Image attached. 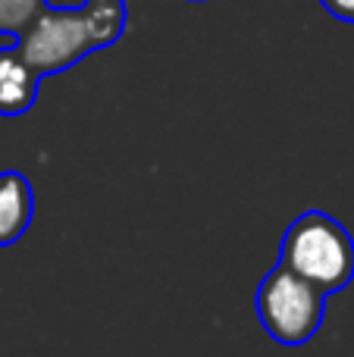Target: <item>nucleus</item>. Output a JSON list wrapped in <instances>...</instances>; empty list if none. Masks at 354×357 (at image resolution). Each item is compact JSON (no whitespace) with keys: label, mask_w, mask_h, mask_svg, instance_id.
<instances>
[{"label":"nucleus","mask_w":354,"mask_h":357,"mask_svg":"<svg viewBox=\"0 0 354 357\" xmlns=\"http://www.w3.org/2000/svg\"><path fill=\"white\" fill-rule=\"evenodd\" d=\"M279 264L323 295H336L354 279V238L330 213L305 210L282 235Z\"/></svg>","instance_id":"nucleus-1"},{"label":"nucleus","mask_w":354,"mask_h":357,"mask_svg":"<svg viewBox=\"0 0 354 357\" xmlns=\"http://www.w3.org/2000/svg\"><path fill=\"white\" fill-rule=\"evenodd\" d=\"M16 54L35 75H56L94 54V38L82 6L44 3L16 35Z\"/></svg>","instance_id":"nucleus-2"},{"label":"nucleus","mask_w":354,"mask_h":357,"mask_svg":"<svg viewBox=\"0 0 354 357\" xmlns=\"http://www.w3.org/2000/svg\"><path fill=\"white\" fill-rule=\"evenodd\" d=\"M323 291L282 264H276L257 285V320L279 345L295 348L311 342L323 323Z\"/></svg>","instance_id":"nucleus-3"},{"label":"nucleus","mask_w":354,"mask_h":357,"mask_svg":"<svg viewBox=\"0 0 354 357\" xmlns=\"http://www.w3.org/2000/svg\"><path fill=\"white\" fill-rule=\"evenodd\" d=\"M35 216V191L19 169L0 173V248H10L29 232Z\"/></svg>","instance_id":"nucleus-4"},{"label":"nucleus","mask_w":354,"mask_h":357,"mask_svg":"<svg viewBox=\"0 0 354 357\" xmlns=\"http://www.w3.org/2000/svg\"><path fill=\"white\" fill-rule=\"evenodd\" d=\"M41 75H35L16 54V47H0V116H22L35 107Z\"/></svg>","instance_id":"nucleus-5"},{"label":"nucleus","mask_w":354,"mask_h":357,"mask_svg":"<svg viewBox=\"0 0 354 357\" xmlns=\"http://www.w3.org/2000/svg\"><path fill=\"white\" fill-rule=\"evenodd\" d=\"M82 13L88 19V29H91L94 47L104 50L123 38L125 31V0H85Z\"/></svg>","instance_id":"nucleus-6"},{"label":"nucleus","mask_w":354,"mask_h":357,"mask_svg":"<svg viewBox=\"0 0 354 357\" xmlns=\"http://www.w3.org/2000/svg\"><path fill=\"white\" fill-rule=\"evenodd\" d=\"M47 0H0V35L16 38Z\"/></svg>","instance_id":"nucleus-7"},{"label":"nucleus","mask_w":354,"mask_h":357,"mask_svg":"<svg viewBox=\"0 0 354 357\" xmlns=\"http://www.w3.org/2000/svg\"><path fill=\"white\" fill-rule=\"evenodd\" d=\"M320 6H323L330 16H336L339 22L354 25V0H320Z\"/></svg>","instance_id":"nucleus-8"},{"label":"nucleus","mask_w":354,"mask_h":357,"mask_svg":"<svg viewBox=\"0 0 354 357\" xmlns=\"http://www.w3.org/2000/svg\"><path fill=\"white\" fill-rule=\"evenodd\" d=\"M185 3H210V0H185Z\"/></svg>","instance_id":"nucleus-9"}]
</instances>
